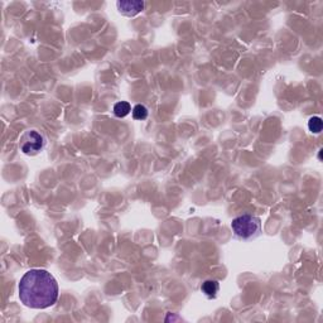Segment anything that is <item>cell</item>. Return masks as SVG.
Wrapping results in <instances>:
<instances>
[{
	"instance_id": "3",
	"label": "cell",
	"mask_w": 323,
	"mask_h": 323,
	"mask_svg": "<svg viewBox=\"0 0 323 323\" xmlns=\"http://www.w3.org/2000/svg\"><path fill=\"white\" fill-rule=\"evenodd\" d=\"M46 137L37 130H27L19 139V149L27 155H37L44 149Z\"/></svg>"
},
{
	"instance_id": "1",
	"label": "cell",
	"mask_w": 323,
	"mask_h": 323,
	"mask_svg": "<svg viewBox=\"0 0 323 323\" xmlns=\"http://www.w3.org/2000/svg\"><path fill=\"white\" fill-rule=\"evenodd\" d=\"M20 302L33 309H46L58 300V283L44 269H31L22 277L18 286Z\"/></svg>"
},
{
	"instance_id": "6",
	"label": "cell",
	"mask_w": 323,
	"mask_h": 323,
	"mask_svg": "<svg viewBox=\"0 0 323 323\" xmlns=\"http://www.w3.org/2000/svg\"><path fill=\"white\" fill-rule=\"evenodd\" d=\"M132 111V106L126 101H120V103L115 104L114 106V114L117 117H125L126 115L130 114Z\"/></svg>"
},
{
	"instance_id": "4",
	"label": "cell",
	"mask_w": 323,
	"mask_h": 323,
	"mask_svg": "<svg viewBox=\"0 0 323 323\" xmlns=\"http://www.w3.org/2000/svg\"><path fill=\"white\" fill-rule=\"evenodd\" d=\"M116 6L120 14L132 18L143 12L144 8H145V3L144 1H130L129 0V1H117Z\"/></svg>"
},
{
	"instance_id": "2",
	"label": "cell",
	"mask_w": 323,
	"mask_h": 323,
	"mask_svg": "<svg viewBox=\"0 0 323 323\" xmlns=\"http://www.w3.org/2000/svg\"><path fill=\"white\" fill-rule=\"evenodd\" d=\"M231 229L235 236L241 240H252L261 232V220L254 215H243L234 218Z\"/></svg>"
},
{
	"instance_id": "5",
	"label": "cell",
	"mask_w": 323,
	"mask_h": 323,
	"mask_svg": "<svg viewBox=\"0 0 323 323\" xmlns=\"http://www.w3.org/2000/svg\"><path fill=\"white\" fill-rule=\"evenodd\" d=\"M202 292L210 298H215L220 290V284L217 281H206L201 287Z\"/></svg>"
},
{
	"instance_id": "8",
	"label": "cell",
	"mask_w": 323,
	"mask_h": 323,
	"mask_svg": "<svg viewBox=\"0 0 323 323\" xmlns=\"http://www.w3.org/2000/svg\"><path fill=\"white\" fill-rule=\"evenodd\" d=\"M322 119L320 116H313L309 119L308 121V128L312 133L315 134H320L321 130H322Z\"/></svg>"
},
{
	"instance_id": "7",
	"label": "cell",
	"mask_w": 323,
	"mask_h": 323,
	"mask_svg": "<svg viewBox=\"0 0 323 323\" xmlns=\"http://www.w3.org/2000/svg\"><path fill=\"white\" fill-rule=\"evenodd\" d=\"M132 114L135 120H145L149 115V111L148 109H146L145 105H143V104H138V105H135L134 108H133Z\"/></svg>"
}]
</instances>
